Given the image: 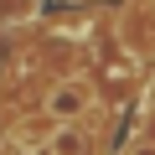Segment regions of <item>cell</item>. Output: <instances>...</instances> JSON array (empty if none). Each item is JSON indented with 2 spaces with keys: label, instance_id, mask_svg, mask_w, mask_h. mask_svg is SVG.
I'll return each mask as SVG.
<instances>
[{
  "label": "cell",
  "instance_id": "obj_1",
  "mask_svg": "<svg viewBox=\"0 0 155 155\" xmlns=\"http://www.w3.org/2000/svg\"><path fill=\"white\" fill-rule=\"evenodd\" d=\"M88 109H93V83L88 78H62V83H52V93H47V119L52 124H72Z\"/></svg>",
  "mask_w": 155,
  "mask_h": 155
},
{
  "label": "cell",
  "instance_id": "obj_3",
  "mask_svg": "<svg viewBox=\"0 0 155 155\" xmlns=\"http://www.w3.org/2000/svg\"><path fill=\"white\" fill-rule=\"evenodd\" d=\"M41 11V0H0V21H31Z\"/></svg>",
  "mask_w": 155,
  "mask_h": 155
},
{
  "label": "cell",
  "instance_id": "obj_2",
  "mask_svg": "<svg viewBox=\"0 0 155 155\" xmlns=\"http://www.w3.org/2000/svg\"><path fill=\"white\" fill-rule=\"evenodd\" d=\"M47 155H88V134L72 129V124H57L47 134Z\"/></svg>",
  "mask_w": 155,
  "mask_h": 155
},
{
  "label": "cell",
  "instance_id": "obj_4",
  "mask_svg": "<svg viewBox=\"0 0 155 155\" xmlns=\"http://www.w3.org/2000/svg\"><path fill=\"white\" fill-rule=\"evenodd\" d=\"M129 155H155V140H140V145H134Z\"/></svg>",
  "mask_w": 155,
  "mask_h": 155
}]
</instances>
